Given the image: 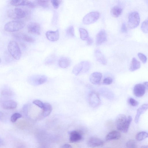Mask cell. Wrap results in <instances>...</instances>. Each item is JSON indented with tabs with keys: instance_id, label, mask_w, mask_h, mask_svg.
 <instances>
[{
	"instance_id": "cell-27",
	"label": "cell",
	"mask_w": 148,
	"mask_h": 148,
	"mask_svg": "<svg viewBox=\"0 0 148 148\" xmlns=\"http://www.w3.org/2000/svg\"><path fill=\"white\" fill-rule=\"evenodd\" d=\"M17 37L18 38H21L25 41L29 42H33L35 40L32 37L25 34H18Z\"/></svg>"
},
{
	"instance_id": "cell-42",
	"label": "cell",
	"mask_w": 148,
	"mask_h": 148,
	"mask_svg": "<svg viewBox=\"0 0 148 148\" xmlns=\"http://www.w3.org/2000/svg\"><path fill=\"white\" fill-rule=\"evenodd\" d=\"M87 44L88 45H91L93 43V41L92 39L89 37L86 40Z\"/></svg>"
},
{
	"instance_id": "cell-15",
	"label": "cell",
	"mask_w": 148,
	"mask_h": 148,
	"mask_svg": "<svg viewBox=\"0 0 148 148\" xmlns=\"http://www.w3.org/2000/svg\"><path fill=\"white\" fill-rule=\"evenodd\" d=\"M107 39V34L104 29H101L97 33L96 36V44L99 45L105 42Z\"/></svg>"
},
{
	"instance_id": "cell-38",
	"label": "cell",
	"mask_w": 148,
	"mask_h": 148,
	"mask_svg": "<svg viewBox=\"0 0 148 148\" xmlns=\"http://www.w3.org/2000/svg\"><path fill=\"white\" fill-rule=\"evenodd\" d=\"M33 103L39 108L42 109L43 106V103L40 100H35L33 101Z\"/></svg>"
},
{
	"instance_id": "cell-23",
	"label": "cell",
	"mask_w": 148,
	"mask_h": 148,
	"mask_svg": "<svg viewBox=\"0 0 148 148\" xmlns=\"http://www.w3.org/2000/svg\"><path fill=\"white\" fill-rule=\"evenodd\" d=\"M17 103L12 100H9L4 101L2 103V107L5 109H10L16 108Z\"/></svg>"
},
{
	"instance_id": "cell-46",
	"label": "cell",
	"mask_w": 148,
	"mask_h": 148,
	"mask_svg": "<svg viewBox=\"0 0 148 148\" xmlns=\"http://www.w3.org/2000/svg\"><path fill=\"white\" fill-rule=\"evenodd\" d=\"M140 148H148L147 145H143L141 146Z\"/></svg>"
},
{
	"instance_id": "cell-47",
	"label": "cell",
	"mask_w": 148,
	"mask_h": 148,
	"mask_svg": "<svg viewBox=\"0 0 148 148\" xmlns=\"http://www.w3.org/2000/svg\"><path fill=\"white\" fill-rule=\"evenodd\" d=\"M1 58H0V62H1Z\"/></svg>"
},
{
	"instance_id": "cell-6",
	"label": "cell",
	"mask_w": 148,
	"mask_h": 148,
	"mask_svg": "<svg viewBox=\"0 0 148 148\" xmlns=\"http://www.w3.org/2000/svg\"><path fill=\"white\" fill-rule=\"evenodd\" d=\"M99 16V13L98 12H90L84 16L82 20L83 23L85 25L93 23L98 19Z\"/></svg>"
},
{
	"instance_id": "cell-18",
	"label": "cell",
	"mask_w": 148,
	"mask_h": 148,
	"mask_svg": "<svg viewBox=\"0 0 148 148\" xmlns=\"http://www.w3.org/2000/svg\"><path fill=\"white\" fill-rule=\"evenodd\" d=\"M40 116L42 117H45L49 116L52 110V106L49 103L45 102L43 103V106Z\"/></svg>"
},
{
	"instance_id": "cell-33",
	"label": "cell",
	"mask_w": 148,
	"mask_h": 148,
	"mask_svg": "<svg viewBox=\"0 0 148 148\" xmlns=\"http://www.w3.org/2000/svg\"><path fill=\"white\" fill-rule=\"evenodd\" d=\"M21 115L18 113H15L11 116L10 118L11 121L12 122H16L18 119L21 118Z\"/></svg>"
},
{
	"instance_id": "cell-10",
	"label": "cell",
	"mask_w": 148,
	"mask_h": 148,
	"mask_svg": "<svg viewBox=\"0 0 148 148\" xmlns=\"http://www.w3.org/2000/svg\"><path fill=\"white\" fill-rule=\"evenodd\" d=\"M146 88L143 84H136L133 89L134 95L137 97H141L145 94Z\"/></svg>"
},
{
	"instance_id": "cell-12",
	"label": "cell",
	"mask_w": 148,
	"mask_h": 148,
	"mask_svg": "<svg viewBox=\"0 0 148 148\" xmlns=\"http://www.w3.org/2000/svg\"><path fill=\"white\" fill-rule=\"evenodd\" d=\"M103 144V142L102 140L95 137L90 138L87 142L88 146L91 148H95L101 146Z\"/></svg>"
},
{
	"instance_id": "cell-8",
	"label": "cell",
	"mask_w": 148,
	"mask_h": 148,
	"mask_svg": "<svg viewBox=\"0 0 148 148\" xmlns=\"http://www.w3.org/2000/svg\"><path fill=\"white\" fill-rule=\"evenodd\" d=\"M88 101L90 105L92 108H96L101 103V100L98 95L96 92L92 91L88 96Z\"/></svg>"
},
{
	"instance_id": "cell-13",
	"label": "cell",
	"mask_w": 148,
	"mask_h": 148,
	"mask_svg": "<svg viewBox=\"0 0 148 148\" xmlns=\"http://www.w3.org/2000/svg\"><path fill=\"white\" fill-rule=\"evenodd\" d=\"M69 140L71 143L76 142L80 141L82 138V134L76 130H73L69 132Z\"/></svg>"
},
{
	"instance_id": "cell-43",
	"label": "cell",
	"mask_w": 148,
	"mask_h": 148,
	"mask_svg": "<svg viewBox=\"0 0 148 148\" xmlns=\"http://www.w3.org/2000/svg\"><path fill=\"white\" fill-rule=\"evenodd\" d=\"M60 148H73V147L69 144H65L61 146Z\"/></svg>"
},
{
	"instance_id": "cell-24",
	"label": "cell",
	"mask_w": 148,
	"mask_h": 148,
	"mask_svg": "<svg viewBox=\"0 0 148 148\" xmlns=\"http://www.w3.org/2000/svg\"><path fill=\"white\" fill-rule=\"evenodd\" d=\"M140 66V63L135 58H133L131 62L129 70L130 71H134L138 69Z\"/></svg>"
},
{
	"instance_id": "cell-3",
	"label": "cell",
	"mask_w": 148,
	"mask_h": 148,
	"mask_svg": "<svg viewBox=\"0 0 148 148\" xmlns=\"http://www.w3.org/2000/svg\"><path fill=\"white\" fill-rule=\"evenodd\" d=\"M24 23L20 21H14L6 23L4 26V30L8 32H15L21 30L25 26Z\"/></svg>"
},
{
	"instance_id": "cell-30",
	"label": "cell",
	"mask_w": 148,
	"mask_h": 148,
	"mask_svg": "<svg viewBox=\"0 0 148 148\" xmlns=\"http://www.w3.org/2000/svg\"><path fill=\"white\" fill-rule=\"evenodd\" d=\"M142 31L144 33H147L148 32V19H147L144 21L142 23L141 26Z\"/></svg>"
},
{
	"instance_id": "cell-45",
	"label": "cell",
	"mask_w": 148,
	"mask_h": 148,
	"mask_svg": "<svg viewBox=\"0 0 148 148\" xmlns=\"http://www.w3.org/2000/svg\"><path fill=\"white\" fill-rule=\"evenodd\" d=\"M145 86L146 89L147 90L148 89V82H146L144 83L143 84Z\"/></svg>"
},
{
	"instance_id": "cell-4",
	"label": "cell",
	"mask_w": 148,
	"mask_h": 148,
	"mask_svg": "<svg viewBox=\"0 0 148 148\" xmlns=\"http://www.w3.org/2000/svg\"><path fill=\"white\" fill-rule=\"evenodd\" d=\"M8 50L10 55L16 60H19L21 57V53L17 43L14 41H10L8 45Z\"/></svg>"
},
{
	"instance_id": "cell-29",
	"label": "cell",
	"mask_w": 148,
	"mask_h": 148,
	"mask_svg": "<svg viewBox=\"0 0 148 148\" xmlns=\"http://www.w3.org/2000/svg\"><path fill=\"white\" fill-rule=\"evenodd\" d=\"M148 137V133L145 131H141L138 133L136 136V140L138 141H141Z\"/></svg>"
},
{
	"instance_id": "cell-20",
	"label": "cell",
	"mask_w": 148,
	"mask_h": 148,
	"mask_svg": "<svg viewBox=\"0 0 148 148\" xmlns=\"http://www.w3.org/2000/svg\"><path fill=\"white\" fill-rule=\"evenodd\" d=\"M95 55L97 60L102 64L105 65L107 64V60L104 56L99 49H97L95 52Z\"/></svg>"
},
{
	"instance_id": "cell-40",
	"label": "cell",
	"mask_w": 148,
	"mask_h": 148,
	"mask_svg": "<svg viewBox=\"0 0 148 148\" xmlns=\"http://www.w3.org/2000/svg\"><path fill=\"white\" fill-rule=\"evenodd\" d=\"M29 106L27 104H25L23 105V112L24 114L27 116L28 114Z\"/></svg>"
},
{
	"instance_id": "cell-25",
	"label": "cell",
	"mask_w": 148,
	"mask_h": 148,
	"mask_svg": "<svg viewBox=\"0 0 148 148\" xmlns=\"http://www.w3.org/2000/svg\"><path fill=\"white\" fill-rule=\"evenodd\" d=\"M100 92L101 95L107 99H111L114 98L113 93L108 89L102 88L101 89Z\"/></svg>"
},
{
	"instance_id": "cell-39",
	"label": "cell",
	"mask_w": 148,
	"mask_h": 148,
	"mask_svg": "<svg viewBox=\"0 0 148 148\" xmlns=\"http://www.w3.org/2000/svg\"><path fill=\"white\" fill-rule=\"evenodd\" d=\"M113 82V79L111 77H107L105 78L103 80L104 84L107 85L111 84Z\"/></svg>"
},
{
	"instance_id": "cell-32",
	"label": "cell",
	"mask_w": 148,
	"mask_h": 148,
	"mask_svg": "<svg viewBox=\"0 0 148 148\" xmlns=\"http://www.w3.org/2000/svg\"><path fill=\"white\" fill-rule=\"evenodd\" d=\"M66 32L69 36L73 37L74 36V29L73 26H69L66 29Z\"/></svg>"
},
{
	"instance_id": "cell-21",
	"label": "cell",
	"mask_w": 148,
	"mask_h": 148,
	"mask_svg": "<svg viewBox=\"0 0 148 148\" xmlns=\"http://www.w3.org/2000/svg\"><path fill=\"white\" fill-rule=\"evenodd\" d=\"M71 60L70 58L65 57L60 58L59 60L58 64L59 66L62 68H66L70 65Z\"/></svg>"
},
{
	"instance_id": "cell-1",
	"label": "cell",
	"mask_w": 148,
	"mask_h": 148,
	"mask_svg": "<svg viewBox=\"0 0 148 148\" xmlns=\"http://www.w3.org/2000/svg\"><path fill=\"white\" fill-rule=\"evenodd\" d=\"M132 118L130 116L127 117L124 114H119L116 117L115 124L117 129L123 132H127Z\"/></svg>"
},
{
	"instance_id": "cell-44",
	"label": "cell",
	"mask_w": 148,
	"mask_h": 148,
	"mask_svg": "<svg viewBox=\"0 0 148 148\" xmlns=\"http://www.w3.org/2000/svg\"><path fill=\"white\" fill-rule=\"evenodd\" d=\"M2 112H0V120L3 121L4 119V116Z\"/></svg>"
},
{
	"instance_id": "cell-11",
	"label": "cell",
	"mask_w": 148,
	"mask_h": 148,
	"mask_svg": "<svg viewBox=\"0 0 148 148\" xmlns=\"http://www.w3.org/2000/svg\"><path fill=\"white\" fill-rule=\"evenodd\" d=\"M10 4L13 6H27L31 8L35 7L34 3L30 1L13 0L10 2Z\"/></svg>"
},
{
	"instance_id": "cell-19",
	"label": "cell",
	"mask_w": 148,
	"mask_h": 148,
	"mask_svg": "<svg viewBox=\"0 0 148 148\" xmlns=\"http://www.w3.org/2000/svg\"><path fill=\"white\" fill-rule=\"evenodd\" d=\"M148 109V104L145 103L141 106L138 109L137 113L135 118V122L136 123H138L140 115Z\"/></svg>"
},
{
	"instance_id": "cell-34",
	"label": "cell",
	"mask_w": 148,
	"mask_h": 148,
	"mask_svg": "<svg viewBox=\"0 0 148 148\" xmlns=\"http://www.w3.org/2000/svg\"><path fill=\"white\" fill-rule=\"evenodd\" d=\"M136 146L135 142L132 140L128 141L126 144L127 148H135Z\"/></svg>"
},
{
	"instance_id": "cell-36",
	"label": "cell",
	"mask_w": 148,
	"mask_h": 148,
	"mask_svg": "<svg viewBox=\"0 0 148 148\" xmlns=\"http://www.w3.org/2000/svg\"><path fill=\"white\" fill-rule=\"evenodd\" d=\"M61 2V1L58 0H52L51 1V2L54 8L56 9L58 8Z\"/></svg>"
},
{
	"instance_id": "cell-16",
	"label": "cell",
	"mask_w": 148,
	"mask_h": 148,
	"mask_svg": "<svg viewBox=\"0 0 148 148\" xmlns=\"http://www.w3.org/2000/svg\"><path fill=\"white\" fill-rule=\"evenodd\" d=\"M102 76L101 73L97 72H94L90 76L89 80L93 84H98L100 82Z\"/></svg>"
},
{
	"instance_id": "cell-14",
	"label": "cell",
	"mask_w": 148,
	"mask_h": 148,
	"mask_svg": "<svg viewBox=\"0 0 148 148\" xmlns=\"http://www.w3.org/2000/svg\"><path fill=\"white\" fill-rule=\"evenodd\" d=\"M27 29L29 33L38 35L40 34V27L37 23H32L29 24L28 26Z\"/></svg>"
},
{
	"instance_id": "cell-17",
	"label": "cell",
	"mask_w": 148,
	"mask_h": 148,
	"mask_svg": "<svg viewBox=\"0 0 148 148\" xmlns=\"http://www.w3.org/2000/svg\"><path fill=\"white\" fill-rule=\"evenodd\" d=\"M47 38L51 41H56L58 40L59 37L58 30L55 31H48L46 33Z\"/></svg>"
},
{
	"instance_id": "cell-5",
	"label": "cell",
	"mask_w": 148,
	"mask_h": 148,
	"mask_svg": "<svg viewBox=\"0 0 148 148\" xmlns=\"http://www.w3.org/2000/svg\"><path fill=\"white\" fill-rule=\"evenodd\" d=\"M140 22V17L139 14L136 11L130 12L128 16V26L131 29L137 27Z\"/></svg>"
},
{
	"instance_id": "cell-35",
	"label": "cell",
	"mask_w": 148,
	"mask_h": 148,
	"mask_svg": "<svg viewBox=\"0 0 148 148\" xmlns=\"http://www.w3.org/2000/svg\"><path fill=\"white\" fill-rule=\"evenodd\" d=\"M138 56L143 63H145L146 62L147 58L144 54L141 53H138Z\"/></svg>"
},
{
	"instance_id": "cell-41",
	"label": "cell",
	"mask_w": 148,
	"mask_h": 148,
	"mask_svg": "<svg viewBox=\"0 0 148 148\" xmlns=\"http://www.w3.org/2000/svg\"><path fill=\"white\" fill-rule=\"evenodd\" d=\"M121 30L122 33H125L127 32V29L126 24L125 23H123L122 24Z\"/></svg>"
},
{
	"instance_id": "cell-22",
	"label": "cell",
	"mask_w": 148,
	"mask_h": 148,
	"mask_svg": "<svg viewBox=\"0 0 148 148\" xmlns=\"http://www.w3.org/2000/svg\"><path fill=\"white\" fill-rule=\"evenodd\" d=\"M121 136L120 133L117 131H113L110 132L106 136V140H116L119 139Z\"/></svg>"
},
{
	"instance_id": "cell-31",
	"label": "cell",
	"mask_w": 148,
	"mask_h": 148,
	"mask_svg": "<svg viewBox=\"0 0 148 148\" xmlns=\"http://www.w3.org/2000/svg\"><path fill=\"white\" fill-rule=\"evenodd\" d=\"M36 3L38 5L44 8L48 7L49 5V1L47 0H37Z\"/></svg>"
},
{
	"instance_id": "cell-37",
	"label": "cell",
	"mask_w": 148,
	"mask_h": 148,
	"mask_svg": "<svg viewBox=\"0 0 148 148\" xmlns=\"http://www.w3.org/2000/svg\"><path fill=\"white\" fill-rule=\"evenodd\" d=\"M128 102L130 105L134 107L137 106L139 104L138 101L132 98H130L129 99Z\"/></svg>"
},
{
	"instance_id": "cell-2",
	"label": "cell",
	"mask_w": 148,
	"mask_h": 148,
	"mask_svg": "<svg viewBox=\"0 0 148 148\" xmlns=\"http://www.w3.org/2000/svg\"><path fill=\"white\" fill-rule=\"evenodd\" d=\"M91 64L87 61H82L76 64L73 67L72 73L75 75L87 72L90 69Z\"/></svg>"
},
{
	"instance_id": "cell-9",
	"label": "cell",
	"mask_w": 148,
	"mask_h": 148,
	"mask_svg": "<svg viewBox=\"0 0 148 148\" xmlns=\"http://www.w3.org/2000/svg\"><path fill=\"white\" fill-rule=\"evenodd\" d=\"M29 80L32 84L34 86H38L47 82V78L45 75L38 74L31 76Z\"/></svg>"
},
{
	"instance_id": "cell-26",
	"label": "cell",
	"mask_w": 148,
	"mask_h": 148,
	"mask_svg": "<svg viewBox=\"0 0 148 148\" xmlns=\"http://www.w3.org/2000/svg\"><path fill=\"white\" fill-rule=\"evenodd\" d=\"M122 10V9L120 7H114L111 10V14L112 16L117 17L121 14Z\"/></svg>"
},
{
	"instance_id": "cell-7",
	"label": "cell",
	"mask_w": 148,
	"mask_h": 148,
	"mask_svg": "<svg viewBox=\"0 0 148 148\" xmlns=\"http://www.w3.org/2000/svg\"><path fill=\"white\" fill-rule=\"evenodd\" d=\"M8 16L11 18L17 19L24 18L25 13L22 9L16 8L14 10H9L8 12Z\"/></svg>"
},
{
	"instance_id": "cell-28",
	"label": "cell",
	"mask_w": 148,
	"mask_h": 148,
	"mask_svg": "<svg viewBox=\"0 0 148 148\" xmlns=\"http://www.w3.org/2000/svg\"><path fill=\"white\" fill-rule=\"evenodd\" d=\"M80 37L83 40H86L89 37L87 31L83 28H80L79 29Z\"/></svg>"
}]
</instances>
